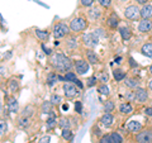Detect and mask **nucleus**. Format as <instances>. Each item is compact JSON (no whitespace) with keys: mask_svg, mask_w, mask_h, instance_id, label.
<instances>
[{"mask_svg":"<svg viewBox=\"0 0 152 143\" xmlns=\"http://www.w3.org/2000/svg\"><path fill=\"white\" fill-rule=\"evenodd\" d=\"M51 62L53 65V67L57 71H60V72H66V71H69L71 69V66H72L71 60L62 53H57L55 56H52Z\"/></svg>","mask_w":152,"mask_h":143,"instance_id":"f257e3e1","label":"nucleus"},{"mask_svg":"<svg viewBox=\"0 0 152 143\" xmlns=\"http://www.w3.org/2000/svg\"><path fill=\"white\" fill-rule=\"evenodd\" d=\"M86 27H88V23L83 18H74L70 23V29L72 32H81L84 29H86Z\"/></svg>","mask_w":152,"mask_h":143,"instance_id":"f03ea898","label":"nucleus"},{"mask_svg":"<svg viewBox=\"0 0 152 143\" xmlns=\"http://www.w3.org/2000/svg\"><path fill=\"white\" fill-rule=\"evenodd\" d=\"M70 28L65 24V23H58L53 27V36L55 38H62L69 33Z\"/></svg>","mask_w":152,"mask_h":143,"instance_id":"7ed1b4c3","label":"nucleus"},{"mask_svg":"<svg viewBox=\"0 0 152 143\" xmlns=\"http://www.w3.org/2000/svg\"><path fill=\"white\" fill-rule=\"evenodd\" d=\"M83 41H84L85 46L91 47V48H93V47L98 46V43H99V37L95 34V33H88V34H84Z\"/></svg>","mask_w":152,"mask_h":143,"instance_id":"20e7f679","label":"nucleus"},{"mask_svg":"<svg viewBox=\"0 0 152 143\" xmlns=\"http://www.w3.org/2000/svg\"><path fill=\"white\" fill-rule=\"evenodd\" d=\"M124 15L127 19H131V20H136L137 18H138L141 15V10L137 7L134 5H131V7H128L126 9V12H124Z\"/></svg>","mask_w":152,"mask_h":143,"instance_id":"39448f33","label":"nucleus"},{"mask_svg":"<svg viewBox=\"0 0 152 143\" xmlns=\"http://www.w3.org/2000/svg\"><path fill=\"white\" fill-rule=\"evenodd\" d=\"M64 91H65V96H67V98H75L80 94L79 90L76 89V86H74V85L70 82L64 84Z\"/></svg>","mask_w":152,"mask_h":143,"instance_id":"423d86ee","label":"nucleus"},{"mask_svg":"<svg viewBox=\"0 0 152 143\" xmlns=\"http://www.w3.org/2000/svg\"><path fill=\"white\" fill-rule=\"evenodd\" d=\"M136 139L138 143H152V131H143L137 134Z\"/></svg>","mask_w":152,"mask_h":143,"instance_id":"0eeeda50","label":"nucleus"},{"mask_svg":"<svg viewBox=\"0 0 152 143\" xmlns=\"http://www.w3.org/2000/svg\"><path fill=\"white\" fill-rule=\"evenodd\" d=\"M75 69H76V74L84 75V74L88 72L89 63L86 62V61H84V60H79V61H76V63H75Z\"/></svg>","mask_w":152,"mask_h":143,"instance_id":"6e6552de","label":"nucleus"},{"mask_svg":"<svg viewBox=\"0 0 152 143\" xmlns=\"http://www.w3.org/2000/svg\"><path fill=\"white\" fill-rule=\"evenodd\" d=\"M134 95H136V100L137 101H140V103H145L147 100V98H148L147 91L145 89H142V88H137L134 90Z\"/></svg>","mask_w":152,"mask_h":143,"instance_id":"1a4fd4ad","label":"nucleus"},{"mask_svg":"<svg viewBox=\"0 0 152 143\" xmlns=\"http://www.w3.org/2000/svg\"><path fill=\"white\" fill-rule=\"evenodd\" d=\"M127 129L129 132H132V133H137V132H140L142 129V124L137 120H131V122L127 123Z\"/></svg>","mask_w":152,"mask_h":143,"instance_id":"9d476101","label":"nucleus"},{"mask_svg":"<svg viewBox=\"0 0 152 143\" xmlns=\"http://www.w3.org/2000/svg\"><path fill=\"white\" fill-rule=\"evenodd\" d=\"M152 28V23L148 20V19H143V20L140 22L138 24V31L141 33H146V32H150Z\"/></svg>","mask_w":152,"mask_h":143,"instance_id":"9b49d317","label":"nucleus"},{"mask_svg":"<svg viewBox=\"0 0 152 143\" xmlns=\"http://www.w3.org/2000/svg\"><path fill=\"white\" fill-rule=\"evenodd\" d=\"M141 17L143 19H150L152 17V5L147 4L141 9Z\"/></svg>","mask_w":152,"mask_h":143,"instance_id":"f8f14e48","label":"nucleus"},{"mask_svg":"<svg viewBox=\"0 0 152 143\" xmlns=\"http://www.w3.org/2000/svg\"><path fill=\"white\" fill-rule=\"evenodd\" d=\"M100 123L104 127H110L113 123V115L110 113H105L104 115L100 118Z\"/></svg>","mask_w":152,"mask_h":143,"instance_id":"ddd939ff","label":"nucleus"},{"mask_svg":"<svg viewBox=\"0 0 152 143\" xmlns=\"http://www.w3.org/2000/svg\"><path fill=\"white\" fill-rule=\"evenodd\" d=\"M108 26L110 28H117V26L119 24V18H118L117 14H112L110 17L108 18Z\"/></svg>","mask_w":152,"mask_h":143,"instance_id":"4468645a","label":"nucleus"},{"mask_svg":"<svg viewBox=\"0 0 152 143\" xmlns=\"http://www.w3.org/2000/svg\"><path fill=\"white\" fill-rule=\"evenodd\" d=\"M141 52L145 56L148 57V58H152V43H145L143 46H142Z\"/></svg>","mask_w":152,"mask_h":143,"instance_id":"2eb2a0df","label":"nucleus"},{"mask_svg":"<svg viewBox=\"0 0 152 143\" xmlns=\"http://www.w3.org/2000/svg\"><path fill=\"white\" fill-rule=\"evenodd\" d=\"M119 33H121V36H122V38H123L124 41H128V39L131 38V36H132L131 29H129V28H127V27L119 28Z\"/></svg>","mask_w":152,"mask_h":143,"instance_id":"dca6fc26","label":"nucleus"},{"mask_svg":"<svg viewBox=\"0 0 152 143\" xmlns=\"http://www.w3.org/2000/svg\"><path fill=\"white\" fill-rule=\"evenodd\" d=\"M8 109H9V112H10V113H17V110H18V101L15 99H10V100H9Z\"/></svg>","mask_w":152,"mask_h":143,"instance_id":"f3484780","label":"nucleus"},{"mask_svg":"<svg viewBox=\"0 0 152 143\" xmlns=\"http://www.w3.org/2000/svg\"><path fill=\"white\" fill-rule=\"evenodd\" d=\"M119 112L122 114H129L132 112V105L131 104H128V103H123L119 105Z\"/></svg>","mask_w":152,"mask_h":143,"instance_id":"a211bd4d","label":"nucleus"},{"mask_svg":"<svg viewBox=\"0 0 152 143\" xmlns=\"http://www.w3.org/2000/svg\"><path fill=\"white\" fill-rule=\"evenodd\" d=\"M57 80H58V76H57L56 74H53V72L48 74V76H47V84H48L50 86H53Z\"/></svg>","mask_w":152,"mask_h":143,"instance_id":"6ab92c4d","label":"nucleus"},{"mask_svg":"<svg viewBox=\"0 0 152 143\" xmlns=\"http://www.w3.org/2000/svg\"><path fill=\"white\" fill-rule=\"evenodd\" d=\"M56 118L53 115H51L48 119H47V123H46V127H47V129H53V128L56 127Z\"/></svg>","mask_w":152,"mask_h":143,"instance_id":"aec40b11","label":"nucleus"},{"mask_svg":"<svg viewBox=\"0 0 152 143\" xmlns=\"http://www.w3.org/2000/svg\"><path fill=\"white\" fill-rule=\"evenodd\" d=\"M88 62H90V63H98L99 62L98 56L95 55L93 51H89L88 52Z\"/></svg>","mask_w":152,"mask_h":143,"instance_id":"412c9836","label":"nucleus"},{"mask_svg":"<svg viewBox=\"0 0 152 143\" xmlns=\"http://www.w3.org/2000/svg\"><path fill=\"white\" fill-rule=\"evenodd\" d=\"M138 81H137L136 79H127L126 80V85L128 88H131V89H137L138 88Z\"/></svg>","mask_w":152,"mask_h":143,"instance_id":"4be33fe9","label":"nucleus"},{"mask_svg":"<svg viewBox=\"0 0 152 143\" xmlns=\"http://www.w3.org/2000/svg\"><path fill=\"white\" fill-rule=\"evenodd\" d=\"M33 113H34V109H33V107L28 105V107H26L24 109H23L22 115H23V117H26V118H29L31 115H33Z\"/></svg>","mask_w":152,"mask_h":143,"instance_id":"5701e85b","label":"nucleus"},{"mask_svg":"<svg viewBox=\"0 0 152 143\" xmlns=\"http://www.w3.org/2000/svg\"><path fill=\"white\" fill-rule=\"evenodd\" d=\"M36 34H37V37L39 38L41 41H46L47 38H48V32H47V31H41V29H37V31H36Z\"/></svg>","mask_w":152,"mask_h":143,"instance_id":"b1692460","label":"nucleus"},{"mask_svg":"<svg viewBox=\"0 0 152 143\" xmlns=\"http://www.w3.org/2000/svg\"><path fill=\"white\" fill-rule=\"evenodd\" d=\"M58 125L62 128V129H70V120L66 118H61L58 122Z\"/></svg>","mask_w":152,"mask_h":143,"instance_id":"393cba45","label":"nucleus"},{"mask_svg":"<svg viewBox=\"0 0 152 143\" xmlns=\"http://www.w3.org/2000/svg\"><path fill=\"white\" fill-rule=\"evenodd\" d=\"M110 141L112 143H123V139H122V137L118 134L117 132H114L110 134Z\"/></svg>","mask_w":152,"mask_h":143,"instance_id":"a878e982","label":"nucleus"},{"mask_svg":"<svg viewBox=\"0 0 152 143\" xmlns=\"http://www.w3.org/2000/svg\"><path fill=\"white\" fill-rule=\"evenodd\" d=\"M52 105H53V104H52L51 101H45L43 104H42V112L43 113H52Z\"/></svg>","mask_w":152,"mask_h":143,"instance_id":"bb28decb","label":"nucleus"},{"mask_svg":"<svg viewBox=\"0 0 152 143\" xmlns=\"http://www.w3.org/2000/svg\"><path fill=\"white\" fill-rule=\"evenodd\" d=\"M100 10H99L98 8H93V9H90V12H89V15L93 19H98L99 17H100Z\"/></svg>","mask_w":152,"mask_h":143,"instance_id":"cd10ccee","label":"nucleus"},{"mask_svg":"<svg viewBox=\"0 0 152 143\" xmlns=\"http://www.w3.org/2000/svg\"><path fill=\"white\" fill-rule=\"evenodd\" d=\"M113 75H114V79L118 80V81H121V80H123L126 77V72H123L122 70H115Z\"/></svg>","mask_w":152,"mask_h":143,"instance_id":"c85d7f7f","label":"nucleus"},{"mask_svg":"<svg viewBox=\"0 0 152 143\" xmlns=\"http://www.w3.org/2000/svg\"><path fill=\"white\" fill-rule=\"evenodd\" d=\"M62 137L66 141H71L72 139V133H71L70 129H62Z\"/></svg>","mask_w":152,"mask_h":143,"instance_id":"c756f323","label":"nucleus"},{"mask_svg":"<svg viewBox=\"0 0 152 143\" xmlns=\"http://www.w3.org/2000/svg\"><path fill=\"white\" fill-rule=\"evenodd\" d=\"M98 91L102 95H109V88L107 85H100V86L98 88Z\"/></svg>","mask_w":152,"mask_h":143,"instance_id":"7c9ffc66","label":"nucleus"},{"mask_svg":"<svg viewBox=\"0 0 152 143\" xmlns=\"http://www.w3.org/2000/svg\"><path fill=\"white\" fill-rule=\"evenodd\" d=\"M28 124H29V120H28V118L23 117V118L19 119V127H20V128H27Z\"/></svg>","mask_w":152,"mask_h":143,"instance_id":"2f4dec72","label":"nucleus"},{"mask_svg":"<svg viewBox=\"0 0 152 143\" xmlns=\"http://www.w3.org/2000/svg\"><path fill=\"white\" fill-rule=\"evenodd\" d=\"M65 80L66 81H71V82H75L76 81V75L74 72H67L65 75Z\"/></svg>","mask_w":152,"mask_h":143,"instance_id":"473e14b6","label":"nucleus"},{"mask_svg":"<svg viewBox=\"0 0 152 143\" xmlns=\"http://www.w3.org/2000/svg\"><path fill=\"white\" fill-rule=\"evenodd\" d=\"M9 88H10L12 91H15V90H18L19 88V84L17 80H10V82H9Z\"/></svg>","mask_w":152,"mask_h":143,"instance_id":"72a5a7b5","label":"nucleus"},{"mask_svg":"<svg viewBox=\"0 0 152 143\" xmlns=\"http://www.w3.org/2000/svg\"><path fill=\"white\" fill-rule=\"evenodd\" d=\"M61 100H62V99H61V96H60V95H52V98H51V103L52 104H53V105H56V104H60L61 103Z\"/></svg>","mask_w":152,"mask_h":143,"instance_id":"f704fd0d","label":"nucleus"},{"mask_svg":"<svg viewBox=\"0 0 152 143\" xmlns=\"http://www.w3.org/2000/svg\"><path fill=\"white\" fill-rule=\"evenodd\" d=\"M104 108H105L107 113L112 112L113 109H114V103H113V101H107V103H105V105H104Z\"/></svg>","mask_w":152,"mask_h":143,"instance_id":"c9c22d12","label":"nucleus"},{"mask_svg":"<svg viewBox=\"0 0 152 143\" xmlns=\"http://www.w3.org/2000/svg\"><path fill=\"white\" fill-rule=\"evenodd\" d=\"M7 129H8L7 123L4 122V120H1V122H0V133H1V134H5V133H7Z\"/></svg>","mask_w":152,"mask_h":143,"instance_id":"e433bc0d","label":"nucleus"},{"mask_svg":"<svg viewBox=\"0 0 152 143\" xmlns=\"http://www.w3.org/2000/svg\"><path fill=\"white\" fill-rule=\"evenodd\" d=\"M99 1V4H100L102 7H104V8H109L112 5V1L110 0H98Z\"/></svg>","mask_w":152,"mask_h":143,"instance_id":"4c0bfd02","label":"nucleus"},{"mask_svg":"<svg viewBox=\"0 0 152 143\" xmlns=\"http://www.w3.org/2000/svg\"><path fill=\"white\" fill-rule=\"evenodd\" d=\"M99 143H112V141H110V136H103L102 138H100V141H99Z\"/></svg>","mask_w":152,"mask_h":143,"instance_id":"58836bf2","label":"nucleus"},{"mask_svg":"<svg viewBox=\"0 0 152 143\" xmlns=\"http://www.w3.org/2000/svg\"><path fill=\"white\" fill-rule=\"evenodd\" d=\"M88 86H94L95 84H96V77H95V76H93V77H90L88 81Z\"/></svg>","mask_w":152,"mask_h":143,"instance_id":"ea45409f","label":"nucleus"},{"mask_svg":"<svg viewBox=\"0 0 152 143\" xmlns=\"http://www.w3.org/2000/svg\"><path fill=\"white\" fill-rule=\"evenodd\" d=\"M80 1H81V4L84 7H91L93 3H94V0H80Z\"/></svg>","mask_w":152,"mask_h":143,"instance_id":"a19ab883","label":"nucleus"},{"mask_svg":"<svg viewBox=\"0 0 152 143\" xmlns=\"http://www.w3.org/2000/svg\"><path fill=\"white\" fill-rule=\"evenodd\" d=\"M99 79H100L102 82H107L108 81V74L107 72H102L100 76H99Z\"/></svg>","mask_w":152,"mask_h":143,"instance_id":"79ce46f5","label":"nucleus"},{"mask_svg":"<svg viewBox=\"0 0 152 143\" xmlns=\"http://www.w3.org/2000/svg\"><path fill=\"white\" fill-rule=\"evenodd\" d=\"M75 110L77 112V113H81L83 105H81V103H80V101H76V103H75Z\"/></svg>","mask_w":152,"mask_h":143,"instance_id":"37998d69","label":"nucleus"},{"mask_svg":"<svg viewBox=\"0 0 152 143\" xmlns=\"http://www.w3.org/2000/svg\"><path fill=\"white\" fill-rule=\"evenodd\" d=\"M126 99H128V100H136L134 91H133V93H128V94H126Z\"/></svg>","mask_w":152,"mask_h":143,"instance_id":"c03bdc74","label":"nucleus"},{"mask_svg":"<svg viewBox=\"0 0 152 143\" xmlns=\"http://www.w3.org/2000/svg\"><path fill=\"white\" fill-rule=\"evenodd\" d=\"M38 143H50V137H48V136H45V137H42Z\"/></svg>","mask_w":152,"mask_h":143,"instance_id":"a18cd8bd","label":"nucleus"},{"mask_svg":"<svg viewBox=\"0 0 152 143\" xmlns=\"http://www.w3.org/2000/svg\"><path fill=\"white\" fill-rule=\"evenodd\" d=\"M42 48H43V51H45V53H46V55H51V50H50V48H47L45 45H42Z\"/></svg>","mask_w":152,"mask_h":143,"instance_id":"49530a36","label":"nucleus"},{"mask_svg":"<svg viewBox=\"0 0 152 143\" xmlns=\"http://www.w3.org/2000/svg\"><path fill=\"white\" fill-rule=\"evenodd\" d=\"M145 113L147 114V115H151L152 117V108H147L146 110H145Z\"/></svg>","mask_w":152,"mask_h":143,"instance_id":"de8ad7c7","label":"nucleus"},{"mask_svg":"<svg viewBox=\"0 0 152 143\" xmlns=\"http://www.w3.org/2000/svg\"><path fill=\"white\" fill-rule=\"evenodd\" d=\"M129 63H131V66H133V67H134V66H137V63L134 62V60H133V58H132V57H131V58H129Z\"/></svg>","mask_w":152,"mask_h":143,"instance_id":"09e8293b","label":"nucleus"},{"mask_svg":"<svg viewBox=\"0 0 152 143\" xmlns=\"http://www.w3.org/2000/svg\"><path fill=\"white\" fill-rule=\"evenodd\" d=\"M136 1L138 3V4H146L147 1H148V0H136Z\"/></svg>","mask_w":152,"mask_h":143,"instance_id":"8fccbe9b","label":"nucleus"},{"mask_svg":"<svg viewBox=\"0 0 152 143\" xmlns=\"http://www.w3.org/2000/svg\"><path fill=\"white\" fill-rule=\"evenodd\" d=\"M75 82H76V84H77V86H79V88H83V84H81V81L76 80V81H75Z\"/></svg>","mask_w":152,"mask_h":143,"instance_id":"3c124183","label":"nucleus"},{"mask_svg":"<svg viewBox=\"0 0 152 143\" xmlns=\"http://www.w3.org/2000/svg\"><path fill=\"white\" fill-rule=\"evenodd\" d=\"M5 75V70H4V67H1V76Z\"/></svg>","mask_w":152,"mask_h":143,"instance_id":"603ef678","label":"nucleus"},{"mask_svg":"<svg viewBox=\"0 0 152 143\" xmlns=\"http://www.w3.org/2000/svg\"><path fill=\"white\" fill-rule=\"evenodd\" d=\"M150 89L152 90V80H151V82H150Z\"/></svg>","mask_w":152,"mask_h":143,"instance_id":"864d4df0","label":"nucleus"},{"mask_svg":"<svg viewBox=\"0 0 152 143\" xmlns=\"http://www.w3.org/2000/svg\"><path fill=\"white\" fill-rule=\"evenodd\" d=\"M150 72L152 74V65H151V67H150Z\"/></svg>","mask_w":152,"mask_h":143,"instance_id":"5fc2aeb1","label":"nucleus"},{"mask_svg":"<svg viewBox=\"0 0 152 143\" xmlns=\"http://www.w3.org/2000/svg\"><path fill=\"white\" fill-rule=\"evenodd\" d=\"M121 1H123V0H121Z\"/></svg>","mask_w":152,"mask_h":143,"instance_id":"6e6d98bb","label":"nucleus"}]
</instances>
